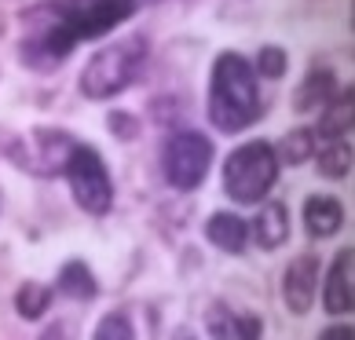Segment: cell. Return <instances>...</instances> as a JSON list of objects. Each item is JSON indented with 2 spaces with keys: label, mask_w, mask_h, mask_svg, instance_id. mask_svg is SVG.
Returning a JSON list of instances; mask_svg holds the SVG:
<instances>
[{
  "label": "cell",
  "mask_w": 355,
  "mask_h": 340,
  "mask_svg": "<svg viewBox=\"0 0 355 340\" xmlns=\"http://www.w3.org/2000/svg\"><path fill=\"white\" fill-rule=\"evenodd\" d=\"M55 289H59V293H67V296H73V300H92V296L99 293V285H96L92 271L81 264V260H70V264L59 271Z\"/></svg>",
  "instance_id": "5bb4252c"
},
{
  "label": "cell",
  "mask_w": 355,
  "mask_h": 340,
  "mask_svg": "<svg viewBox=\"0 0 355 340\" xmlns=\"http://www.w3.org/2000/svg\"><path fill=\"white\" fill-rule=\"evenodd\" d=\"M92 340H136V333H132V322L114 311V315H103L99 319L96 337H92Z\"/></svg>",
  "instance_id": "ffe728a7"
},
{
  "label": "cell",
  "mask_w": 355,
  "mask_h": 340,
  "mask_svg": "<svg viewBox=\"0 0 355 340\" xmlns=\"http://www.w3.org/2000/svg\"><path fill=\"white\" fill-rule=\"evenodd\" d=\"M253 70H257V73H264V77H282V73H286V55H282L279 48H264Z\"/></svg>",
  "instance_id": "44dd1931"
},
{
  "label": "cell",
  "mask_w": 355,
  "mask_h": 340,
  "mask_svg": "<svg viewBox=\"0 0 355 340\" xmlns=\"http://www.w3.org/2000/svg\"><path fill=\"white\" fill-rule=\"evenodd\" d=\"M345 224V208H340L337 198H322V194H315V198L304 202V227L311 238H334Z\"/></svg>",
  "instance_id": "8fae6325"
},
{
  "label": "cell",
  "mask_w": 355,
  "mask_h": 340,
  "mask_svg": "<svg viewBox=\"0 0 355 340\" xmlns=\"http://www.w3.org/2000/svg\"><path fill=\"white\" fill-rule=\"evenodd\" d=\"M311 154H315V132H308V128H297V132L286 136V150H282L286 165H300V161H308Z\"/></svg>",
  "instance_id": "d6986e66"
},
{
  "label": "cell",
  "mask_w": 355,
  "mask_h": 340,
  "mask_svg": "<svg viewBox=\"0 0 355 340\" xmlns=\"http://www.w3.org/2000/svg\"><path fill=\"white\" fill-rule=\"evenodd\" d=\"M260 114V88H257V70L253 62L239 51H223L216 55L213 81H209V121L220 132H242L257 121Z\"/></svg>",
  "instance_id": "7a4b0ae2"
},
{
  "label": "cell",
  "mask_w": 355,
  "mask_h": 340,
  "mask_svg": "<svg viewBox=\"0 0 355 340\" xmlns=\"http://www.w3.org/2000/svg\"><path fill=\"white\" fill-rule=\"evenodd\" d=\"M62 176L70 179V190H73V202L85 208L88 216H107L110 205H114V183L103 158L88 143H73L67 165H62Z\"/></svg>",
  "instance_id": "5b68a950"
},
{
  "label": "cell",
  "mask_w": 355,
  "mask_h": 340,
  "mask_svg": "<svg viewBox=\"0 0 355 340\" xmlns=\"http://www.w3.org/2000/svg\"><path fill=\"white\" fill-rule=\"evenodd\" d=\"M205 330L213 340H260L264 337V325L257 315H234L231 307L213 304L205 315Z\"/></svg>",
  "instance_id": "30bf717a"
},
{
  "label": "cell",
  "mask_w": 355,
  "mask_h": 340,
  "mask_svg": "<svg viewBox=\"0 0 355 340\" xmlns=\"http://www.w3.org/2000/svg\"><path fill=\"white\" fill-rule=\"evenodd\" d=\"M355 253H352V245H345V249L337 253L334 260V267H330V278H326V293H322V304L330 315H348V311L355 307V282H352V274H355Z\"/></svg>",
  "instance_id": "9c48e42d"
},
{
  "label": "cell",
  "mask_w": 355,
  "mask_h": 340,
  "mask_svg": "<svg viewBox=\"0 0 355 340\" xmlns=\"http://www.w3.org/2000/svg\"><path fill=\"white\" fill-rule=\"evenodd\" d=\"M352 132V91L345 88L334 99V107L326 110V117L319 121V136L322 139H348Z\"/></svg>",
  "instance_id": "9a60e30c"
},
{
  "label": "cell",
  "mask_w": 355,
  "mask_h": 340,
  "mask_svg": "<svg viewBox=\"0 0 355 340\" xmlns=\"http://www.w3.org/2000/svg\"><path fill=\"white\" fill-rule=\"evenodd\" d=\"M319 340H355V337H352V325H330Z\"/></svg>",
  "instance_id": "7402d4cb"
},
{
  "label": "cell",
  "mask_w": 355,
  "mask_h": 340,
  "mask_svg": "<svg viewBox=\"0 0 355 340\" xmlns=\"http://www.w3.org/2000/svg\"><path fill=\"white\" fill-rule=\"evenodd\" d=\"M330 91H334V77H330V73H326V70L311 73L308 81H304V88H300V96H297V107H300V110H311L315 102H322Z\"/></svg>",
  "instance_id": "ac0fdd59"
},
{
  "label": "cell",
  "mask_w": 355,
  "mask_h": 340,
  "mask_svg": "<svg viewBox=\"0 0 355 340\" xmlns=\"http://www.w3.org/2000/svg\"><path fill=\"white\" fill-rule=\"evenodd\" d=\"M319 172L326 179H345L352 172V143L348 139H326L319 150Z\"/></svg>",
  "instance_id": "2e32d148"
},
{
  "label": "cell",
  "mask_w": 355,
  "mask_h": 340,
  "mask_svg": "<svg viewBox=\"0 0 355 340\" xmlns=\"http://www.w3.org/2000/svg\"><path fill=\"white\" fill-rule=\"evenodd\" d=\"M209 165H213V143H209L202 132H176L165 143L162 168H165L168 187H176V190L202 187Z\"/></svg>",
  "instance_id": "8992f818"
},
{
  "label": "cell",
  "mask_w": 355,
  "mask_h": 340,
  "mask_svg": "<svg viewBox=\"0 0 355 340\" xmlns=\"http://www.w3.org/2000/svg\"><path fill=\"white\" fill-rule=\"evenodd\" d=\"M275 179H279V154L264 139L239 147L223 165V190L239 205H253L260 198H268Z\"/></svg>",
  "instance_id": "277c9868"
},
{
  "label": "cell",
  "mask_w": 355,
  "mask_h": 340,
  "mask_svg": "<svg viewBox=\"0 0 355 340\" xmlns=\"http://www.w3.org/2000/svg\"><path fill=\"white\" fill-rule=\"evenodd\" d=\"M147 66V41L143 37H125L110 48L96 51L88 59V66L81 70V96L88 99H110L136 81Z\"/></svg>",
  "instance_id": "3957f363"
},
{
  "label": "cell",
  "mask_w": 355,
  "mask_h": 340,
  "mask_svg": "<svg viewBox=\"0 0 355 340\" xmlns=\"http://www.w3.org/2000/svg\"><path fill=\"white\" fill-rule=\"evenodd\" d=\"M136 0H51L26 11V33L19 55L33 70H55L81 41H96L125 19H132Z\"/></svg>",
  "instance_id": "6da1fadb"
},
{
  "label": "cell",
  "mask_w": 355,
  "mask_h": 340,
  "mask_svg": "<svg viewBox=\"0 0 355 340\" xmlns=\"http://www.w3.org/2000/svg\"><path fill=\"white\" fill-rule=\"evenodd\" d=\"M33 143L37 147H26L22 154H15V161L37 176L62 172V165H67L70 150H73V139L67 132H33Z\"/></svg>",
  "instance_id": "52a82bcc"
},
{
  "label": "cell",
  "mask_w": 355,
  "mask_h": 340,
  "mask_svg": "<svg viewBox=\"0 0 355 340\" xmlns=\"http://www.w3.org/2000/svg\"><path fill=\"white\" fill-rule=\"evenodd\" d=\"M253 238L260 249H279V245L289 238V213H286V205L282 202H268L264 208L257 213L253 220Z\"/></svg>",
  "instance_id": "7c38bea8"
},
{
  "label": "cell",
  "mask_w": 355,
  "mask_h": 340,
  "mask_svg": "<svg viewBox=\"0 0 355 340\" xmlns=\"http://www.w3.org/2000/svg\"><path fill=\"white\" fill-rule=\"evenodd\" d=\"M51 307V285H37V282H26L22 289L15 293V311L22 319H44V311Z\"/></svg>",
  "instance_id": "e0dca14e"
},
{
  "label": "cell",
  "mask_w": 355,
  "mask_h": 340,
  "mask_svg": "<svg viewBox=\"0 0 355 340\" xmlns=\"http://www.w3.org/2000/svg\"><path fill=\"white\" fill-rule=\"evenodd\" d=\"M315 285H319V260L297 256L282 274V300L293 315H308L315 304Z\"/></svg>",
  "instance_id": "ba28073f"
},
{
  "label": "cell",
  "mask_w": 355,
  "mask_h": 340,
  "mask_svg": "<svg viewBox=\"0 0 355 340\" xmlns=\"http://www.w3.org/2000/svg\"><path fill=\"white\" fill-rule=\"evenodd\" d=\"M173 340H198V337H194L191 330H176V333H173Z\"/></svg>",
  "instance_id": "603a6c76"
},
{
  "label": "cell",
  "mask_w": 355,
  "mask_h": 340,
  "mask_svg": "<svg viewBox=\"0 0 355 340\" xmlns=\"http://www.w3.org/2000/svg\"><path fill=\"white\" fill-rule=\"evenodd\" d=\"M205 234H209V242L223 253H242L249 245V227L242 224V216H234V213H216L213 220H209Z\"/></svg>",
  "instance_id": "4fadbf2b"
}]
</instances>
